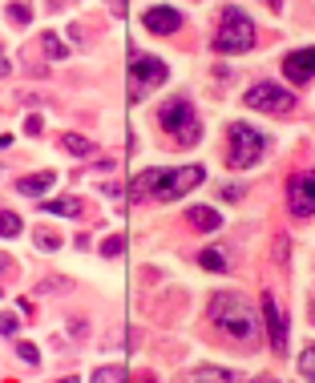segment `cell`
<instances>
[{"mask_svg": "<svg viewBox=\"0 0 315 383\" xmlns=\"http://www.w3.org/2000/svg\"><path fill=\"white\" fill-rule=\"evenodd\" d=\"M206 170L202 166H178V170H146V174L133 177L129 194L133 198H158V202H174V198H186L194 186H202Z\"/></svg>", "mask_w": 315, "mask_h": 383, "instance_id": "obj_1", "label": "cell"}, {"mask_svg": "<svg viewBox=\"0 0 315 383\" xmlns=\"http://www.w3.org/2000/svg\"><path fill=\"white\" fill-rule=\"evenodd\" d=\"M210 319L219 323V331L235 343H254L259 339V323H254V311L243 303L239 295H219L210 303Z\"/></svg>", "mask_w": 315, "mask_h": 383, "instance_id": "obj_2", "label": "cell"}, {"mask_svg": "<svg viewBox=\"0 0 315 383\" xmlns=\"http://www.w3.org/2000/svg\"><path fill=\"white\" fill-rule=\"evenodd\" d=\"M158 125H162L178 146H194V142L202 138L198 113L190 109L186 97H170V101H162V109H158Z\"/></svg>", "mask_w": 315, "mask_h": 383, "instance_id": "obj_3", "label": "cell"}, {"mask_svg": "<svg viewBox=\"0 0 315 383\" xmlns=\"http://www.w3.org/2000/svg\"><path fill=\"white\" fill-rule=\"evenodd\" d=\"M215 49L219 53H247L254 49V21L243 12V8H222V25L219 36H215Z\"/></svg>", "mask_w": 315, "mask_h": 383, "instance_id": "obj_4", "label": "cell"}, {"mask_svg": "<svg viewBox=\"0 0 315 383\" xmlns=\"http://www.w3.org/2000/svg\"><path fill=\"white\" fill-rule=\"evenodd\" d=\"M263 153H267V133L247 125V121H235V125H230V153H226L230 166H235V170H251Z\"/></svg>", "mask_w": 315, "mask_h": 383, "instance_id": "obj_5", "label": "cell"}, {"mask_svg": "<svg viewBox=\"0 0 315 383\" xmlns=\"http://www.w3.org/2000/svg\"><path fill=\"white\" fill-rule=\"evenodd\" d=\"M129 77H133V101H142V93L150 85H162L166 77H170V69H166V61L158 57H146V53H129Z\"/></svg>", "mask_w": 315, "mask_h": 383, "instance_id": "obj_6", "label": "cell"}, {"mask_svg": "<svg viewBox=\"0 0 315 383\" xmlns=\"http://www.w3.org/2000/svg\"><path fill=\"white\" fill-rule=\"evenodd\" d=\"M243 101H247L251 109H259V113H291V109H295V97H291L287 89L271 85V81H259V85H251Z\"/></svg>", "mask_w": 315, "mask_h": 383, "instance_id": "obj_7", "label": "cell"}, {"mask_svg": "<svg viewBox=\"0 0 315 383\" xmlns=\"http://www.w3.org/2000/svg\"><path fill=\"white\" fill-rule=\"evenodd\" d=\"M287 210H291L295 218H312L315 214V170L295 174L287 182Z\"/></svg>", "mask_w": 315, "mask_h": 383, "instance_id": "obj_8", "label": "cell"}, {"mask_svg": "<svg viewBox=\"0 0 315 383\" xmlns=\"http://www.w3.org/2000/svg\"><path fill=\"white\" fill-rule=\"evenodd\" d=\"M263 319H267V335H271V347H275V355L287 351V323L283 315H279V303H275V295H263Z\"/></svg>", "mask_w": 315, "mask_h": 383, "instance_id": "obj_9", "label": "cell"}, {"mask_svg": "<svg viewBox=\"0 0 315 383\" xmlns=\"http://www.w3.org/2000/svg\"><path fill=\"white\" fill-rule=\"evenodd\" d=\"M142 25H146L150 32H158V36H170V32L182 29V12L170 8V4H158V8H150V12L142 17Z\"/></svg>", "mask_w": 315, "mask_h": 383, "instance_id": "obj_10", "label": "cell"}, {"mask_svg": "<svg viewBox=\"0 0 315 383\" xmlns=\"http://www.w3.org/2000/svg\"><path fill=\"white\" fill-rule=\"evenodd\" d=\"M283 73L295 81V85L312 81V77H315V45H312V49H295V53H287V57H283Z\"/></svg>", "mask_w": 315, "mask_h": 383, "instance_id": "obj_11", "label": "cell"}, {"mask_svg": "<svg viewBox=\"0 0 315 383\" xmlns=\"http://www.w3.org/2000/svg\"><path fill=\"white\" fill-rule=\"evenodd\" d=\"M190 226H198L202 234H210V230H222V214L219 210H210V206H190Z\"/></svg>", "mask_w": 315, "mask_h": 383, "instance_id": "obj_12", "label": "cell"}, {"mask_svg": "<svg viewBox=\"0 0 315 383\" xmlns=\"http://www.w3.org/2000/svg\"><path fill=\"white\" fill-rule=\"evenodd\" d=\"M53 182H57V174H32V177H21V182H17V190H21L25 198H41V194H49V190H53Z\"/></svg>", "mask_w": 315, "mask_h": 383, "instance_id": "obj_13", "label": "cell"}, {"mask_svg": "<svg viewBox=\"0 0 315 383\" xmlns=\"http://www.w3.org/2000/svg\"><path fill=\"white\" fill-rule=\"evenodd\" d=\"M41 210H45V214H65V218H77L85 206H81V198H45Z\"/></svg>", "mask_w": 315, "mask_h": 383, "instance_id": "obj_14", "label": "cell"}, {"mask_svg": "<svg viewBox=\"0 0 315 383\" xmlns=\"http://www.w3.org/2000/svg\"><path fill=\"white\" fill-rule=\"evenodd\" d=\"M41 45H45V53L53 61H65L69 57V45L65 41H57V32H41Z\"/></svg>", "mask_w": 315, "mask_h": 383, "instance_id": "obj_15", "label": "cell"}, {"mask_svg": "<svg viewBox=\"0 0 315 383\" xmlns=\"http://www.w3.org/2000/svg\"><path fill=\"white\" fill-rule=\"evenodd\" d=\"M182 380H235V371H226V367H194Z\"/></svg>", "mask_w": 315, "mask_h": 383, "instance_id": "obj_16", "label": "cell"}, {"mask_svg": "<svg viewBox=\"0 0 315 383\" xmlns=\"http://www.w3.org/2000/svg\"><path fill=\"white\" fill-rule=\"evenodd\" d=\"M198 263L206 266V270H215V274H219V270H226V254H222V250H202V254H198Z\"/></svg>", "mask_w": 315, "mask_h": 383, "instance_id": "obj_17", "label": "cell"}, {"mask_svg": "<svg viewBox=\"0 0 315 383\" xmlns=\"http://www.w3.org/2000/svg\"><path fill=\"white\" fill-rule=\"evenodd\" d=\"M0 234H4V238H17V234H21V218H17L12 210H0Z\"/></svg>", "mask_w": 315, "mask_h": 383, "instance_id": "obj_18", "label": "cell"}, {"mask_svg": "<svg viewBox=\"0 0 315 383\" xmlns=\"http://www.w3.org/2000/svg\"><path fill=\"white\" fill-rule=\"evenodd\" d=\"M8 21H12V25H29L32 8H29V4H21V0H12V4H8Z\"/></svg>", "mask_w": 315, "mask_h": 383, "instance_id": "obj_19", "label": "cell"}, {"mask_svg": "<svg viewBox=\"0 0 315 383\" xmlns=\"http://www.w3.org/2000/svg\"><path fill=\"white\" fill-rule=\"evenodd\" d=\"M299 375H303V380H315V343L303 347V355H299Z\"/></svg>", "mask_w": 315, "mask_h": 383, "instance_id": "obj_20", "label": "cell"}, {"mask_svg": "<svg viewBox=\"0 0 315 383\" xmlns=\"http://www.w3.org/2000/svg\"><path fill=\"white\" fill-rule=\"evenodd\" d=\"M61 142H65L69 153H89V149H94V146H89V138H81V133H65Z\"/></svg>", "mask_w": 315, "mask_h": 383, "instance_id": "obj_21", "label": "cell"}, {"mask_svg": "<svg viewBox=\"0 0 315 383\" xmlns=\"http://www.w3.org/2000/svg\"><path fill=\"white\" fill-rule=\"evenodd\" d=\"M97 383H113V380H126V367H97L94 371Z\"/></svg>", "mask_w": 315, "mask_h": 383, "instance_id": "obj_22", "label": "cell"}, {"mask_svg": "<svg viewBox=\"0 0 315 383\" xmlns=\"http://www.w3.org/2000/svg\"><path fill=\"white\" fill-rule=\"evenodd\" d=\"M122 250H126V238H122V234L105 238V246H101V254H105V259H118V254H122Z\"/></svg>", "mask_w": 315, "mask_h": 383, "instance_id": "obj_23", "label": "cell"}, {"mask_svg": "<svg viewBox=\"0 0 315 383\" xmlns=\"http://www.w3.org/2000/svg\"><path fill=\"white\" fill-rule=\"evenodd\" d=\"M17 355H21L29 367H36V363H41V351H36V343H17Z\"/></svg>", "mask_w": 315, "mask_h": 383, "instance_id": "obj_24", "label": "cell"}, {"mask_svg": "<svg viewBox=\"0 0 315 383\" xmlns=\"http://www.w3.org/2000/svg\"><path fill=\"white\" fill-rule=\"evenodd\" d=\"M36 246H41V250H57V246H61V238L49 234V230H36Z\"/></svg>", "mask_w": 315, "mask_h": 383, "instance_id": "obj_25", "label": "cell"}, {"mask_svg": "<svg viewBox=\"0 0 315 383\" xmlns=\"http://www.w3.org/2000/svg\"><path fill=\"white\" fill-rule=\"evenodd\" d=\"M17 331H21V323H17V315H0V335H8V339H12Z\"/></svg>", "mask_w": 315, "mask_h": 383, "instance_id": "obj_26", "label": "cell"}, {"mask_svg": "<svg viewBox=\"0 0 315 383\" xmlns=\"http://www.w3.org/2000/svg\"><path fill=\"white\" fill-rule=\"evenodd\" d=\"M219 198H226V202H239V198H243V186H222Z\"/></svg>", "mask_w": 315, "mask_h": 383, "instance_id": "obj_27", "label": "cell"}, {"mask_svg": "<svg viewBox=\"0 0 315 383\" xmlns=\"http://www.w3.org/2000/svg\"><path fill=\"white\" fill-rule=\"evenodd\" d=\"M25 133H41V118H36V113L25 118Z\"/></svg>", "mask_w": 315, "mask_h": 383, "instance_id": "obj_28", "label": "cell"}, {"mask_svg": "<svg viewBox=\"0 0 315 383\" xmlns=\"http://www.w3.org/2000/svg\"><path fill=\"white\" fill-rule=\"evenodd\" d=\"M4 73H8V57H4V53H0V77H4Z\"/></svg>", "mask_w": 315, "mask_h": 383, "instance_id": "obj_29", "label": "cell"}, {"mask_svg": "<svg viewBox=\"0 0 315 383\" xmlns=\"http://www.w3.org/2000/svg\"><path fill=\"white\" fill-rule=\"evenodd\" d=\"M4 266H8V259H4V254H0V274H4Z\"/></svg>", "mask_w": 315, "mask_h": 383, "instance_id": "obj_30", "label": "cell"}]
</instances>
